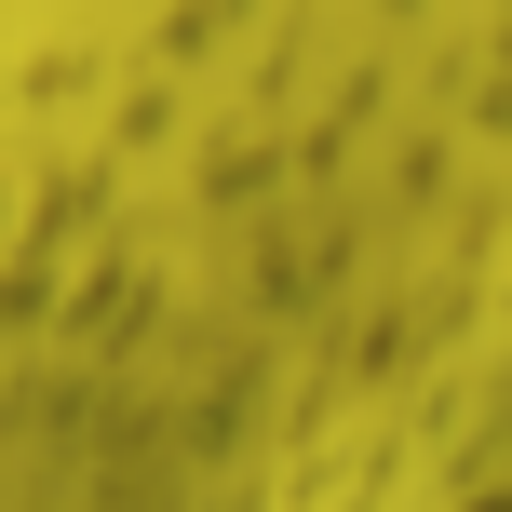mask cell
Masks as SVG:
<instances>
[{"label": "cell", "instance_id": "6da1fadb", "mask_svg": "<svg viewBox=\"0 0 512 512\" xmlns=\"http://www.w3.org/2000/svg\"><path fill=\"white\" fill-rule=\"evenodd\" d=\"M472 512H512V499H472Z\"/></svg>", "mask_w": 512, "mask_h": 512}]
</instances>
